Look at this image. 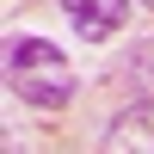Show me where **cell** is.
<instances>
[{
    "mask_svg": "<svg viewBox=\"0 0 154 154\" xmlns=\"http://www.w3.org/2000/svg\"><path fill=\"white\" fill-rule=\"evenodd\" d=\"M6 86L25 99V105L62 111L80 80H74L68 56H62L56 43H43V37H12V43H6Z\"/></svg>",
    "mask_w": 154,
    "mask_h": 154,
    "instance_id": "6da1fadb",
    "label": "cell"
},
{
    "mask_svg": "<svg viewBox=\"0 0 154 154\" xmlns=\"http://www.w3.org/2000/svg\"><path fill=\"white\" fill-rule=\"evenodd\" d=\"M99 148L105 154H154V99L123 105L117 117H111V130L99 136Z\"/></svg>",
    "mask_w": 154,
    "mask_h": 154,
    "instance_id": "7a4b0ae2",
    "label": "cell"
},
{
    "mask_svg": "<svg viewBox=\"0 0 154 154\" xmlns=\"http://www.w3.org/2000/svg\"><path fill=\"white\" fill-rule=\"evenodd\" d=\"M62 12L74 19V31H80L86 43H105L111 31H123L130 0H62Z\"/></svg>",
    "mask_w": 154,
    "mask_h": 154,
    "instance_id": "3957f363",
    "label": "cell"
},
{
    "mask_svg": "<svg viewBox=\"0 0 154 154\" xmlns=\"http://www.w3.org/2000/svg\"><path fill=\"white\" fill-rule=\"evenodd\" d=\"M148 6H154V0H148Z\"/></svg>",
    "mask_w": 154,
    "mask_h": 154,
    "instance_id": "277c9868",
    "label": "cell"
}]
</instances>
